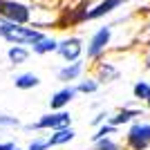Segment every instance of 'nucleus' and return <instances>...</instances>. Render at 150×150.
I'll use <instances>...</instances> for the list:
<instances>
[{
    "mask_svg": "<svg viewBox=\"0 0 150 150\" xmlns=\"http://www.w3.org/2000/svg\"><path fill=\"white\" fill-rule=\"evenodd\" d=\"M0 36H5L9 43L23 45V43H38L43 38V34L29 29V27H20V25H13L9 20L0 18Z\"/></svg>",
    "mask_w": 150,
    "mask_h": 150,
    "instance_id": "1",
    "label": "nucleus"
},
{
    "mask_svg": "<svg viewBox=\"0 0 150 150\" xmlns=\"http://www.w3.org/2000/svg\"><path fill=\"white\" fill-rule=\"evenodd\" d=\"M0 16L13 25H23L29 20V9L16 0H0Z\"/></svg>",
    "mask_w": 150,
    "mask_h": 150,
    "instance_id": "2",
    "label": "nucleus"
},
{
    "mask_svg": "<svg viewBox=\"0 0 150 150\" xmlns=\"http://www.w3.org/2000/svg\"><path fill=\"white\" fill-rule=\"evenodd\" d=\"M128 139H130L132 148L144 150L146 146L150 144V125H132V130H130V134H128Z\"/></svg>",
    "mask_w": 150,
    "mask_h": 150,
    "instance_id": "3",
    "label": "nucleus"
},
{
    "mask_svg": "<svg viewBox=\"0 0 150 150\" xmlns=\"http://www.w3.org/2000/svg\"><path fill=\"white\" fill-rule=\"evenodd\" d=\"M56 50H58V54H61L63 58H67V61H76L79 54H81V40H79V38H69V40L61 43Z\"/></svg>",
    "mask_w": 150,
    "mask_h": 150,
    "instance_id": "4",
    "label": "nucleus"
},
{
    "mask_svg": "<svg viewBox=\"0 0 150 150\" xmlns=\"http://www.w3.org/2000/svg\"><path fill=\"white\" fill-rule=\"evenodd\" d=\"M69 123V114L65 112H58V114H47V117H43V119L36 123V128H65V125Z\"/></svg>",
    "mask_w": 150,
    "mask_h": 150,
    "instance_id": "5",
    "label": "nucleus"
},
{
    "mask_svg": "<svg viewBox=\"0 0 150 150\" xmlns=\"http://www.w3.org/2000/svg\"><path fill=\"white\" fill-rule=\"evenodd\" d=\"M108 40H110V29H101V31H96L94 34V38H92V43H90V50H88V54L90 56H96L103 47L108 45Z\"/></svg>",
    "mask_w": 150,
    "mask_h": 150,
    "instance_id": "6",
    "label": "nucleus"
},
{
    "mask_svg": "<svg viewBox=\"0 0 150 150\" xmlns=\"http://www.w3.org/2000/svg\"><path fill=\"white\" fill-rule=\"evenodd\" d=\"M74 139V132L69 130V128H61L56 130V134H52V139L47 141V146H61V144H67Z\"/></svg>",
    "mask_w": 150,
    "mask_h": 150,
    "instance_id": "7",
    "label": "nucleus"
},
{
    "mask_svg": "<svg viewBox=\"0 0 150 150\" xmlns=\"http://www.w3.org/2000/svg\"><path fill=\"white\" fill-rule=\"evenodd\" d=\"M121 0H105V2H101L96 9H92V11H88V18L92 20V18H99V16H103V13H108V11H112L114 7L119 5Z\"/></svg>",
    "mask_w": 150,
    "mask_h": 150,
    "instance_id": "8",
    "label": "nucleus"
},
{
    "mask_svg": "<svg viewBox=\"0 0 150 150\" xmlns=\"http://www.w3.org/2000/svg\"><path fill=\"white\" fill-rule=\"evenodd\" d=\"M58 47V43H54L52 38H40L38 43H34V52L36 54H47V52H54Z\"/></svg>",
    "mask_w": 150,
    "mask_h": 150,
    "instance_id": "9",
    "label": "nucleus"
},
{
    "mask_svg": "<svg viewBox=\"0 0 150 150\" xmlns=\"http://www.w3.org/2000/svg\"><path fill=\"white\" fill-rule=\"evenodd\" d=\"M72 96H74V90H69V88L67 90H61L58 94H54V99H52V108H63Z\"/></svg>",
    "mask_w": 150,
    "mask_h": 150,
    "instance_id": "10",
    "label": "nucleus"
},
{
    "mask_svg": "<svg viewBox=\"0 0 150 150\" xmlns=\"http://www.w3.org/2000/svg\"><path fill=\"white\" fill-rule=\"evenodd\" d=\"M36 85H38V79L34 74H23L16 79V88L20 90H29V88H36Z\"/></svg>",
    "mask_w": 150,
    "mask_h": 150,
    "instance_id": "11",
    "label": "nucleus"
},
{
    "mask_svg": "<svg viewBox=\"0 0 150 150\" xmlns=\"http://www.w3.org/2000/svg\"><path fill=\"white\" fill-rule=\"evenodd\" d=\"M79 72H81V63H74L72 67H65V69H61V79L63 81H69V79H76L79 76Z\"/></svg>",
    "mask_w": 150,
    "mask_h": 150,
    "instance_id": "12",
    "label": "nucleus"
},
{
    "mask_svg": "<svg viewBox=\"0 0 150 150\" xmlns=\"http://www.w3.org/2000/svg\"><path fill=\"white\" fill-rule=\"evenodd\" d=\"M9 58H11L13 63H23L27 58V52L23 50V47H11V50H9Z\"/></svg>",
    "mask_w": 150,
    "mask_h": 150,
    "instance_id": "13",
    "label": "nucleus"
},
{
    "mask_svg": "<svg viewBox=\"0 0 150 150\" xmlns=\"http://www.w3.org/2000/svg\"><path fill=\"white\" fill-rule=\"evenodd\" d=\"M132 117H137V112H132V110H125V112H121V114H117L112 119V123H125V121H130Z\"/></svg>",
    "mask_w": 150,
    "mask_h": 150,
    "instance_id": "14",
    "label": "nucleus"
},
{
    "mask_svg": "<svg viewBox=\"0 0 150 150\" xmlns=\"http://www.w3.org/2000/svg\"><path fill=\"white\" fill-rule=\"evenodd\" d=\"M134 94L141 96V99H150V88L146 83H139V85H134Z\"/></svg>",
    "mask_w": 150,
    "mask_h": 150,
    "instance_id": "15",
    "label": "nucleus"
},
{
    "mask_svg": "<svg viewBox=\"0 0 150 150\" xmlns=\"http://www.w3.org/2000/svg\"><path fill=\"white\" fill-rule=\"evenodd\" d=\"M79 90H81V92H94V90H96V83H92V81L81 83V85H79Z\"/></svg>",
    "mask_w": 150,
    "mask_h": 150,
    "instance_id": "16",
    "label": "nucleus"
},
{
    "mask_svg": "<svg viewBox=\"0 0 150 150\" xmlns=\"http://www.w3.org/2000/svg\"><path fill=\"white\" fill-rule=\"evenodd\" d=\"M0 125H18V121L13 117H0Z\"/></svg>",
    "mask_w": 150,
    "mask_h": 150,
    "instance_id": "17",
    "label": "nucleus"
},
{
    "mask_svg": "<svg viewBox=\"0 0 150 150\" xmlns=\"http://www.w3.org/2000/svg\"><path fill=\"white\" fill-rule=\"evenodd\" d=\"M96 150H117V146H114V144H110V141H101Z\"/></svg>",
    "mask_w": 150,
    "mask_h": 150,
    "instance_id": "18",
    "label": "nucleus"
},
{
    "mask_svg": "<svg viewBox=\"0 0 150 150\" xmlns=\"http://www.w3.org/2000/svg\"><path fill=\"white\" fill-rule=\"evenodd\" d=\"M45 146H47V144H43V141H34V144L29 146V150H43Z\"/></svg>",
    "mask_w": 150,
    "mask_h": 150,
    "instance_id": "19",
    "label": "nucleus"
},
{
    "mask_svg": "<svg viewBox=\"0 0 150 150\" xmlns=\"http://www.w3.org/2000/svg\"><path fill=\"white\" fill-rule=\"evenodd\" d=\"M108 132H112V128H110V125H108V128H103V130H101V132H99V134H96V139H99V141H101V139L105 137Z\"/></svg>",
    "mask_w": 150,
    "mask_h": 150,
    "instance_id": "20",
    "label": "nucleus"
},
{
    "mask_svg": "<svg viewBox=\"0 0 150 150\" xmlns=\"http://www.w3.org/2000/svg\"><path fill=\"white\" fill-rule=\"evenodd\" d=\"M0 150H18L13 144H0Z\"/></svg>",
    "mask_w": 150,
    "mask_h": 150,
    "instance_id": "21",
    "label": "nucleus"
},
{
    "mask_svg": "<svg viewBox=\"0 0 150 150\" xmlns=\"http://www.w3.org/2000/svg\"><path fill=\"white\" fill-rule=\"evenodd\" d=\"M148 67H150V63H148Z\"/></svg>",
    "mask_w": 150,
    "mask_h": 150,
    "instance_id": "22",
    "label": "nucleus"
}]
</instances>
